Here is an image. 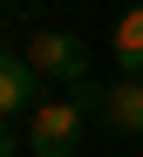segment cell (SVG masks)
Listing matches in <instances>:
<instances>
[{"label": "cell", "instance_id": "1", "mask_svg": "<svg viewBox=\"0 0 143 157\" xmlns=\"http://www.w3.org/2000/svg\"><path fill=\"white\" fill-rule=\"evenodd\" d=\"M82 123H89V109L75 96L68 102H34L27 109V157H75Z\"/></svg>", "mask_w": 143, "mask_h": 157}, {"label": "cell", "instance_id": "2", "mask_svg": "<svg viewBox=\"0 0 143 157\" xmlns=\"http://www.w3.org/2000/svg\"><path fill=\"white\" fill-rule=\"evenodd\" d=\"M27 62H34L41 75H55V82H68V89L89 82V48H82L75 34H62V28H41L34 41H27Z\"/></svg>", "mask_w": 143, "mask_h": 157}, {"label": "cell", "instance_id": "3", "mask_svg": "<svg viewBox=\"0 0 143 157\" xmlns=\"http://www.w3.org/2000/svg\"><path fill=\"white\" fill-rule=\"evenodd\" d=\"M41 82H48V75L27 62V55L0 48V123H7V116H21L27 102H41Z\"/></svg>", "mask_w": 143, "mask_h": 157}, {"label": "cell", "instance_id": "4", "mask_svg": "<svg viewBox=\"0 0 143 157\" xmlns=\"http://www.w3.org/2000/svg\"><path fill=\"white\" fill-rule=\"evenodd\" d=\"M96 116L116 130V137H143V75H123V82H109Z\"/></svg>", "mask_w": 143, "mask_h": 157}, {"label": "cell", "instance_id": "5", "mask_svg": "<svg viewBox=\"0 0 143 157\" xmlns=\"http://www.w3.org/2000/svg\"><path fill=\"white\" fill-rule=\"evenodd\" d=\"M109 48H116V68H123V75H143V0H130V7L116 14Z\"/></svg>", "mask_w": 143, "mask_h": 157}, {"label": "cell", "instance_id": "6", "mask_svg": "<svg viewBox=\"0 0 143 157\" xmlns=\"http://www.w3.org/2000/svg\"><path fill=\"white\" fill-rule=\"evenodd\" d=\"M0 157H21V137H14L7 123H0Z\"/></svg>", "mask_w": 143, "mask_h": 157}, {"label": "cell", "instance_id": "7", "mask_svg": "<svg viewBox=\"0 0 143 157\" xmlns=\"http://www.w3.org/2000/svg\"><path fill=\"white\" fill-rule=\"evenodd\" d=\"M0 7H7V0H0Z\"/></svg>", "mask_w": 143, "mask_h": 157}]
</instances>
